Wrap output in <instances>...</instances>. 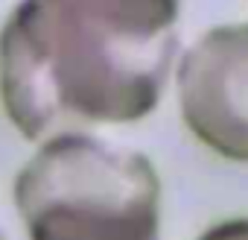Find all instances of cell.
<instances>
[{
    "label": "cell",
    "mask_w": 248,
    "mask_h": 240,
    "mask_svg": "<svg viewBox=\"0 0 248 240\" xmlns=\"http://www.w3.org/2000/svg\"><path fill=\"white\" fill-rule=\"evenodd\" d=\"M181 0H21L0 30V103L32 144L155 111Z\"/></svg>",
    "instance_id": "obj_1"
},
{
    "label": "cell",
    "mask_w": 248,
    "mask_h": 240,
    "mask_svg": "<svg viewBox=\"0 0 248 240\" xmlns=\"http://www.w3.org/2000/svg\"><path fill=\"white\" fill-rule=\"evenodd\" d=\"M12 196L27 240H161L158 170L93 132L41 141Z\"/></svg>",
    "instance_id": "obj_2"
},
{
    "label": "cell",
    "mask_w": 248,
    "mask_h": 240,
    "mask_svg": "<svg viewBox=\"0 0 248 240\" xmlns=\"http://www.w3.org/2000/svg\"><path fill=\"white\" fill-rule=\"evenodd\" d=\"M181 120L219 158L248 164V24L207 30L175 68Z\"/></svg>",
    "instance_id": "obj_3"
},
{
    "label": "cell",
    "mask_w": 248,
    "mask_h": 240,
    "mask_svg": "<svg viewBox=\"0 0 248 240\" xmlns=\"http://www.w3.org/2000/svg\"><path fill=\"white\" fill-rule=\"evenodd\" d=\"M199 240H248V217L216 223L207 231H202Z\"/></svg>",
    "instance_id": "obj_4"
}]
</instances>
